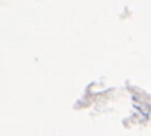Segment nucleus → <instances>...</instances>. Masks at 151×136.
Here are the masks:
<instances>
[]
</instances>
